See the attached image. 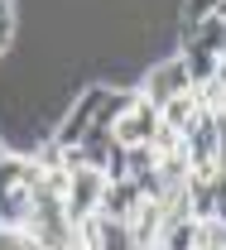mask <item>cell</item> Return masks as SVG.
Wrapping results in <instances>:
<instances>
[{
	"label": "cell",
	"mask_w": 226,
	"mask_h": 250,
	"mask_svg": "<svg viewBox=\"0 0 226 250\" xmlns=\"http://www.w3.org/2000/svg\"><path fill=\"white\" fill-rule=\"evenodd\" d=\"M101 178L97 168H67V192H63V217L67 221H87L97 217V202H101Z\"/></svg>",
	"instance_id": "cell-2"
},
{
	"label": "cell",
	"mask_w": 226,
	"mask_h": 250,
	"mask_svg": "<svg viewBox=\"0 0 226 250\" xmlns=\"http://www.w3.org/2000/svg\"><path fill=\"white\" fill-rule=\"evenodd\" d=\"M197 111H202V106H197L193 87H188L183 96H168V101L159 106V125H164V130H173V135H183V130L193 125V116H197Z\"/></svg>",
	"instance_id": "cell-7"
},
{
	"label": "cell",
	"mask_w": 226,
	"mask_h": 250,
	"mask_svg": "<svg viewBox=\"0 0 226 250\" xmlns=\"http://www.w3.org/2000/svg\"><path fill=\"white\" fill-rule=\"evenodd\" d=\"M140 188H135V178H121V183H106L101 188V202H97V217L106 221V226H121L125 231L130 221H135V212H140Z\"/></svg>",
	"instance_id": "cell-4"
},
{
	"label": "cell",
	"mask_w": 226,
	"mask_h": 250,
	"mask_svg": "<svg viewBox=\"0 0 226 250\" xmlns=\"http://www.w3.org/2000/svg\"><path fill=\"white\" fill-rule=\"evenodd\" d=\"M178 149H183V159H188V168L193 164H212V159H226V140H222V121L212 116V111H197L193 125L178 135Z\"/></svg>",
	"instance_id": "cell-1"
},
{
	"label": "cell",
	"mask_w": 226,
	"mask_h": 250,
	"mask_svg": "<svg viewBox=\"0 0 226 250\" xmlns=\"http://www.w3.org/2000/svg\"><path fill=\"white\" fill-rule=\"evenodd\" d=\"M212 221H217V226H226V173L217 178V217H212Z\"/></svg>",
	"instance_id": "cell-10"
},
{
	"label": "cell",
	"mask_w": 226,
	"mask_h": 250,
	"mask_svg": "<svg viewBox=\"0 0 226 250\" xmlns=\"http://www.w3.org/2000/svg\"><path fill=\"white\" fill-rule=\"evenodd\" d=\"M222 53H226V34H222Z\"/></svg>",
	"instance_id": "cell-11"
},
{
	"label": "cell",
	"mask_w": 226,
	"mask_h": 250,
	"mask_svg": "<svg viewBox=\"0 0 226 250\" xmlns=\"http://www.w3.org/2000/svg\"><path fill=\"white\" fill-rule=\"evenodd\" d=\"M188 87H193V82H188L183 62H178V58H164V62H154V67L144 72V82H140V96H144V101L159 111L168 96H183Z\"/></svg>",
	"instance_id": "cell-3"
},
{
	"label": "cell",
	"mask_w": 226,
	"mask_h": 250,
	"mask_svg": "<svg viewBox=\"0 0 226 250\" xmlns=\"http://www.w3.org/2000/svg\"><path fill=\"white\" fill-rule=\"evenodd\" d=\"M217 48H207V43H197L193 34L183 39V48H178V62H183V72H188V82L193 87H202V82H212L217 77Z\"/></svg>",
	"instance_id": "cell-6"
},
{
	"label": "cell",
	"mask_w": 226,
	"mask_h": 250,
	"mask_svg": "<svg viewBox=\"0 0 226 250\" xmlns=\"http://www.w3.org/2000/svg\"><path fill=\"white\" fill-rule=\"evenodd\" d=\"M159 164V154L149 149V145H135V149H125V178H140V173H149Z\"/></svg>",
	"instance_id": "cell-9"
},
{
	"label": "cell",
	"mask_w": 226,
	"mask_h": 250,
	"mask_svg": "<svg viewBox=\"0 0 226 250\" xmlns=\"http://www.w3.org/2000/svg\"><path fill=\"white\" fill-rule=\"evenodd\" d=\"M222 10V0H183V34H193L202 20H212Z\"/></svg>",
	"instance_id": "cell-8"
},
{
	"label": "cell",
	"mask_w": 226,
	"mask_h": 250,
	"mask_svg": "<svg viewBox=\"0 0 226 250\" xmlns=\"http://www.w3.org/2000/svg\"><path fill=\"white\" fill-rule=\"evenodd\" d=\"M140 250H159V246H140Z\"/></svg>",
	"instance_id": "cell-12"
},
{
	"label": "cell",
	"mask_w": 226,
	"mask_h": 250,
	"mask_svg": "<svg viewBox=\"0 0 226 250\" xmlns=\"http://www.w3.org/2000/svg\"><path fill=\"white\" fill-rule=\"evenodd\" d=\"M154 130H159V111L140 96V101H135V111H125L121 121L111 125V140H116V145H125V149H135V145H149V140H154Z\"/></svg>",
	"instance_id": "cell-5"
}]
</instances>
